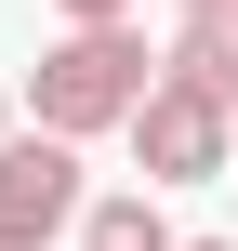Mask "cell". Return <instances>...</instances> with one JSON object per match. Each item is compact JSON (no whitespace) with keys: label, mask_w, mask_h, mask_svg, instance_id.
Here are the masks:
<instances>
[{"label":"cell","mask_w":238,"mask_h":251,"mask_svg":"<svg viewBox=\"0 0 238 251\" xmlns=\"http://www.w3.org/2000/svg\"><path fill=\"white\" fill-rule=\"evenodd\" d=\"M159 93V53H146V13H106V26H66L53 53H40V79H26V119H53V132H132V106Z\"/></svg>","instance_id":"obj_1"},{"label":"cell","mask_w":238,"mask_h":251,"mask_svg":"<svg viewBox=\"0 0 238 251\" xmlns=\"http://www.w3.org/2000/svg\"><path fill=\"white\" fill-rule=\"evenodd\" d=\"M132 172H146V185H212V172H238V93L185 79V66L159 53V93L132 106Z\"/></svg>","instance_id":"obj_2"},{"label":"cell","mask_w":238,"mask_h":251,"mask_svg":"<svg viewBox=\"0 0 238 251\" xmlns=\"http://www.w3.org/2000/svg\"><path fill=\"white\" fill-rule=\"evenodd\" d=\"M79 212H93V185H79V132H13L0 146V251H53L79 238Z\"/></svg>","instance_id":"obj_3"},{"label":"cell","mask_w":238,"mask_h":251,"mask_svg":"<svg viewBox=\"0 0 238 251\" xmlns=\"http://www.w3.org/2000/svg\"><path fill=\"white\" fill-rule=\"evenodd\" d=\"M79 251H185V238H172L159 185H119V199H93V212H79Z\"/></svg>","instance_id":"obj_4"},{"label":"cell","mask_w":238,"mask_h":251,"mask_svg":"<svg viewBox=\"0 0 238 251\" xmlns=\"http://www.w3.org/2000/svg\"><path fill=\"white\" fill-rule=\"evenodd\" d=\"M66 26H106V13H146V0H53Z\"/></svg>","instance_id":"obj_5"},{"label":"cell","mask_w":238,"mask_h":251,"mask_svg":"<svg viewBox=\"0 0 238 251\" xmlns=\"http://www.w3.org/2000/svg\"><path fill=\"white\" fill-rule=\"evenodd\" d=\"M13 132H26V119H13V79H0V146H13Z\"/></svg>","instance_id":"obj_6"},{"label":"cell","mask_w":238,"mask_h":251,"mask_svg":"<svg viewBox=\"0 0 238 251\" xmlns=\"http://www.w3.org/2000/svg\"><path fill=\"white\" fill-rule=\"evenodd\" d=\"M185 251H238V238H185Z\"/></svg>","instance_id":"obj_7"},{"label":"cell","mask_w":238,"mask_h":251,"mask_svg":"<svg viewBox=\"0 0 238 251\" xmlns=\"http://www.w3.org/2000/svg\"><path fill=\"white\" fill-rule=\"evenodd\" d=\"M225 26H238V0H225Z\"/></svg>","instance_id":"obj_8"}]
</instances>
